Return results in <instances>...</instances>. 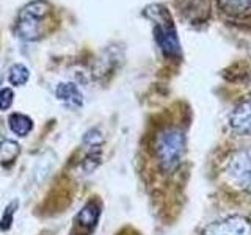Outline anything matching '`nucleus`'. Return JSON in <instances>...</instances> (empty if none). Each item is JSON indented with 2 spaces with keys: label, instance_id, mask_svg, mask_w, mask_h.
I'll return each instance as SVG.
<instances>
[{
  "label": "nucleus",
  "instance_id": "1",
  "mask_svg": "<svg viewBox=\"0 0 251 235\" xmlns=\"http://www.w3.org/2000/svg\"><path fill=\"white\" fill-rule=\"evenodd\" d=\"M185 146L187 138L182 129L168 125V127H163L157 132L152 151L157 163H159V168L165 174H171L182 164Z\"/></svg>",
  "mask_w": 251,
  "mask_h": 235
},
{
  "label": "nucleus",
  "instance_id": "2",
  "mask_svg": "<svg viewBox=\"0 0 251 235\" xmlns=\"http://www.w3.org/2000/svg\"><path fill=\"white\" fill-rule=\"evenodd\" d=\"M145 16L154 22V38L162 53L168 58H179L180 43L170 11L160 3H152L145 8Z\"/></svg>",
  "mask_w": 251,
  "mask_h": 235
},
{
  "label": "nucleus",
  "instance_id": "3",
  "mask_svg": "<svg viewBox=\"0 0 251 235\" xmlns=\"http://www.w3.org/2000/svg\"><path fill=\"white\" fill-rule=\"evenodd\" d=\"M50 16V5L46 0H33L22 8L18 22H16V35L22 41H38L46 35V24Z\"/></svg>",
  "mask_w": 251,
  "mask_h": 235
},
{
  "label": "nucleus",
  "instance_id": "4",
  "mask_svg": "<svg viewBox=\"0 0 251 235\" xmlns=\"http://www.w3.org/2000/svg\"><path fill=\"white\" fill-rule=\"evenodd\" d=\"M223 174L235 190L251 194V146L240 147L226 157Z\"/></svg>",
  "mask_w": 251,
  "mask_h": 235
},
{
  "label": "nucleus",
  "instance_id": "5",
  "mask_svg": "<svg viewBox=\"0 0 251 235\" xmlns=\"http://www.w3.org/2000/svg\"><path fill=\"white\" fill-rule=\"evenodd\" d=\"M202 235H251V219L242 215H231L212 221Z\"/></svg>",
  "mask_w": 251,
  "mask_h": 235
},
{
  "label": "nucleus",
  "instance_id": "6",
  "mask_svg": "<svg viewBox=\"0 0 251 235\" xmlns=\"http://www.w3.org/2000/svg\"><path fill=\"white\" fill-rule=\"evenodd\" d=\"M217 5L225 21L251 27V0H217Z\"/></svg>",
  "mask_w": 251,
  "mask_h": 235
},
{
  "label": "nucleus",
  "instance_id": "7",
  "mask_svg": "<svg viewBox=\"0 0 251 235\" xmlns=\"http://www.w3.org/2000/svg\"><path fill=\"white\" fill-rule=\"evenodd\" d=\"M175 5L179 14L193 25L204 24L212 13V0H175Z\"/></svg>",
  "mask_w": 251,
  "mask_h": 235
},
{
  "label": "nucleus",
  "instance_id": "8",
  "mask_svg": "<svg viewBox=\"0 0 251 235\" xmlns=\"http://www.w3.org/2000/svg\"><path fill=\"white\" fill-rule=\"evenodd\" d=\"M102 212V206L98 199H91L78 210V213L74 218V231H80V234L85 232V235H90L96 229L99 216Z\"/></svg>",
  "mask_w": 251,
  "mask_h": 235
},
{
  "label": "nucleus",
  "instance_id": "9",
  "mask_svg": "<svg viewBox=\"0 0 251 235\" xmlns=\"http://www.w3.org/2000/svg\"><path fill=\"white\" fill-rule=\"evenodd\" d=\"M229 127L242 137H251V96L234 107L229 115Z\"/></svg>",
  "mask_w": 251,
  "mask_h": 235
},
{
  "label": "nucleus",
  "instance_id": "10",
  "mask_svg": "<svg viewBox=\"0 0 251 235\" xmlns=\"http://www.w3.org/2000/svg\"><path fill=\"white\" fill-rule=\"evenodd\" d=\"M55 96H57L58 100L65 102L68 105H73L75 108L83 105V96L80 90L77 88V85L74 83H69V82L60 83L57 86V90H55Z\"/></svg>",
  "mask_w": 251,
  "mask_h": 235
},
{
  "label": "nucleus",
  "instance_id": "11",
  "mask_svg": "<svg viewBox=\"0 0 251 235\" xmlns=\"http://www.w3.org/2000/svg\"><path fill=\"white\" fill-rule=\"evenodd\" d=\"M8 125H10V130L18 137H27L28 133L33 129V121L31 118L22 113H13L8 118Z\"/></svg>",
  "mask_w": 251,
  "mask_h": 235
},
{
  "label": "nucleus",
  "instance_id": "12",
  "mask_svg": "<svg viewBox=\"0 0 251 235\" xmlns=\"http://www.w3.org/2000/svg\"><path fill=\"white\" fill-rule=\"evenodd\" d=\"M21 154V146L13 140H5L0 143V164L13 163Z\"/></svg>",
  "mask_w": 251,
  "mask_h": 235
},
{
  "label": "nucleus",
  "instance_id": "13",
  "mask_svg": "<svg viewBox=\"0 0 251 235\" xmlns=\"http://www.w3.org/2000/svg\"><path fill=\"white\" fill-rule=\"evenodd\" d=\"M30 78V70L22 63H16L8 70V82L13 86H24Z\"/></svg>",
  "mask_w": 251,
  "mask_h": 235
},
{
  "label": "nucleus",
  "instance_id": "14",
  "mask_svg": "<svg viewBox=\"0 0 251 235\" xmlns=\"http://www.w3.org/2000/svg\"><path fill=\"white\" fill-rule=\"evenodd\" d=\"M53 163H55V154L49 152L36 164V168L33 169V174H31V179H33L36 184H41L43 180L49 176V171L52 169Z\"/></svg>",
  "mask_w": 251,
  "mask_h": 235
},
{
  "label": "nucleus",
  "instance_id": "15",
  "mask_svg": "<svg viewBox=\"0 0 251 235\" xmlns=\"http://www.w3.org/2000/svg\"><path fill=\"white\" fill-rule=\"evenodd\" d=\"M100 163H102V154L99 149L96 151V147H94L82 160V171L85 174H93V172L100 166Z\"/></svg>",
  "mask_w": 251,
  "mask_h": 235
},
{
  "label": "nucleus",
  "instance_id": "16",
  "mask_svg": "<svg viewBox=\"0 0 251 235\" xmlns=\"http://www.w3.org/2000/svg\"><path fill=\"white\" fill-rule=\"evenodd\" d=\"M18 206H19V201L14 199V201H11L5 207L3 213H2V218H0V232H8V231L11 229L13 218H14L16 210H18Z\"/></svg>",
  "mask_w": 251,
  "mask_h": 235
},
{
  "label": "nucleus",
  "instance_id": "17",
  "mask_svg": "<svg viewBox=\"0 0 251 235\" xmlns=\"http://www.w3.org/2000/svg\"><path fill=\"white\" fill-rule=\"evenodd\" d=\"M82 143L86 144V146H90L91 149H94V147H99L102 143H104V137H102V133H100L99 129L93 127V129L85 132V135L82 138Z\"/></svg>",
  "mask_w": 251,
  "mask_h": 235
},
{
  "label": "nucleus",
  "instance_id": "18",
  "mask_svg": "<svg viewBox=\"0 0 251 235\" xmlns=\"http://www.w3.org/2000/svg\"><path fill=\"white\" fill-rule=\"evenodd\" d=\"M14 100V93L11 88H2L0 90V112L10 110Z\"/></svg>",
  "mask_w": 251,
  "mask_h": 235
}]
</instances>
